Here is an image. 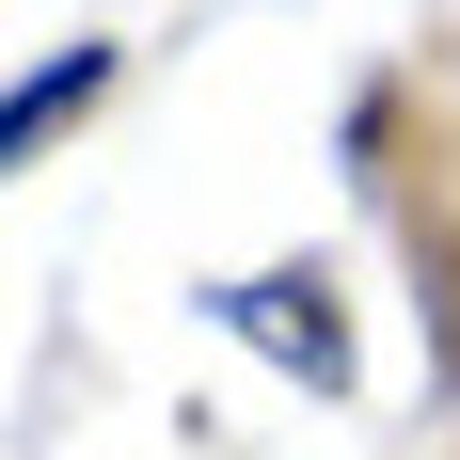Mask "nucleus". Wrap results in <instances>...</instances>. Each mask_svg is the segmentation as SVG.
I'll return each mask as SVG.
<instances>
[{
    "label": "nucleus",
    "instance_id": "obj_1",
    "mask_svg": "<svg viewBox=\"0 0 460 460\" xmlns=\"http://www.w3.org/2000/svg\"><path fill=\"white\" fill-rule=\"evenodd\" d=\"M223 318L254 333V349H270L286 381L349 397V318H333V286H318V270H238V286H223Z\"/></svg>",
    "mask_w": 460,
    "mask_h": 460
},
{
    "label": "nucleus",
    "instance_id": "obj_2",
    "mask_svg": "<svg viewBox=\"0 0 460 460\" xmlns=\"http://www.w3.org/2000/svg\"><path fill=\"white\" fill-rule=\"evenodd\" d=\"M95 95H111V48H64V64H32V80H0V175H16L32 143H64Z\"/></svg>",
    "mask_w": 460,
    "mask_h": 460
},
{
    "label": "nucleus",
    "instance_id": "obj_3",
    "mask_svg": "<svg viewBox=\"0 0 460 460\" xmlns=\"http://www.w3.org/2000/svg\"><path fill=\"white\" fill-rule=\"evenodd\" d=\"M413 318H429V366H445V397H460V190L413 207Z\"/></svg>",
    "mask_w": 460,
    "mask_h": 460
}]
</instances>
